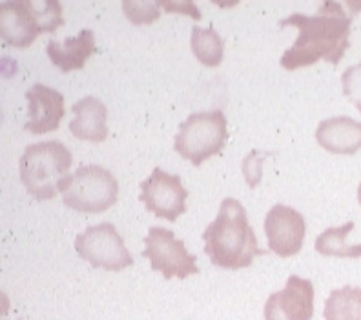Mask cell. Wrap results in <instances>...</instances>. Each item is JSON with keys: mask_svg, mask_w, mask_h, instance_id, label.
Masks as SVG:
<instances>
[{"mask_svg": "<svg viewBox=\"0 0 361 320\" xmlns=\"http://www.w3.org/2000/svg\"><path fill=\"white\" fill-rule=\"evenodd\" d=\"M353 18L354 11H345L343 4L326 0L316 15L292 13L288 18L279 20V26H295L300 31L292 48L281 55L279 64L288 71L312 66L317 60L338 66L350 46L348 37L353 31Z\"/></svg>", "mask_w": 361, "mask_h": 320, "instance_id": "cell-1", "label": "cell"}, {"mask_svg": "<svg viewBox=\"0 0 361 320\" xmlns=\"http://www.w3.org/2000/svg\"><path fill=\"white\" fill-rule=\"evenodd\" d=\"M204 253L217 268L241 269L252 266L257 255H264L256 231L248 222L247 210L238 198H225L219 213L203 233Z\"/></svg>", "mask_w": 361, "mask_h": 320, "instance_id": "cell-2", "label": "cell"}, {"mask_svg": "<svg viewBox=\"0 0 361 320\" xmlns=\"http://www.w3.org/2000/svg\"><path fill=\"white\" fill-rule=\"evenodd\" d=\"M64 24L57 0H13L0 4V37L11 48H27L40 33H55Z\"/></svg>", "mask_w": 361, "mask_h": 320, "instance_id": "cell-3", "label": "cell"}, {"mask_svg": "<svg viewBox=\"0 0 361 320\" xmlns=\"http://www.w3.org/2000/svg\"><path fill=\"white\" fill-rule=\"evenodd\" d=\"M71 151L61 141L30 144L20 157V180L37 200H49L59 193V182L70 175Z\"/></svg>", "mask_w": 361, "mask_h": 320, "instance_id": "cell-4", "label": "cell"}, {"mask_svg": "<svg viewBox=\"0 0 361 320\" xmlns=\"http://www.w3.org/2000/svg\"><path fill=\"white\" fill-rule=\"evenodd\" d=\"M62 202L80 213H102L119 197V182L108 169L95 164L80 166L59 182Z\"/></svg>", "mask_w": 361, "mask_h": 320, "instance_id": "cell-5", "label": "cell"}, {"mask_svg": "<svg viewBox=\"0 0 361 320\" xmlns=\"http://www.w3.org/2000/svg\"><path fill=\"white\" fill-rule=\"evenodd\" d=\"M228 141V122L221 110L192 113L180 122L173 148L185 160L201 166L204 160L217 155Z\"/></svg>", "mask_w": 361, "mask_h": 320, "instance_id": "cell-6", "label": "cell"}, {"mask_svg": "<svg viewBox=\"0 0 361 320\" xmlns=\"http://www.w3.org/2000/svg\"><path fill=\"white\" fill-rule=\"evenodd\" d=\"M75 251L80 259L92 264L93 268H102L108 271H121L133 264V257L126 250L123 237L111 222L90 226L84 229V233L77 235Z\"/></svg>", "mask_w": 361, "mask_h": 320, "instance_id": "cell-7", "label": "cell"}, {"mask_svg": "<svg viewBox=\"0 0 361 320\" xmlns=\"http://www.w3.org/2000/svg\"><path fill=\"white\" fill-rule=\"evenodd\" d=\"M145 251L142 257L150 259L154 271H161L166 279H186L199 273L197 259L188 253L185 242L173 235L166 228H150L145 237Z\"/></svg>", "mask_w": 361, "mask_h": 320, "instance_id": "cell-8", "label": "cell"}, {"mask_svg": "<svg viewBox=\"0 0 361 320\" xmlns=\"http://www.w3.org/2000/svg\"><path fill=\"white\" fill-rule=\"evenodd\" d=\"M188 189L183 186L179 175L166 173L161 167H154L152 175L141 182L139 200L159 219L176 222L186 211Z\"/></svg>", "mask_w": 361, "mask_h": 320, "instance_id": "cell-9", "label": "cell"}, {"mask_svg": "<svg viewBox=\"0 0 361 320\" xmlns=\"http://www.w3.org/2000/svg\"><path fill=\"white\" fill-rule=\"evenodd\" d=\"M305 219L300 211L285 204H274L264 219V233L270 251L279 257H294L305 241Z\"/></svg>", "mask_w": 361, "mask_h": 320, "instance_id": "cell-10", "label": "cell"}, {"mask_svg": "<svg viewBox=\"0 0 361 320\" xmlns=\"http://www.w3.org/2000/svg\"><path fill=\"white\" fill-rule=\"evenodd\" d=\"M314 284L309 279L290 275L281 291L264 302V320H312Z\"/></svg>", "mask_w": 361, "mask_h": 320, "instance_id": "cell-11", "label": "cell"}, {"mask_svg": "<svg viewBox=\"0 0 361 320\" xmlns=\"http://www.w3.org/2000/svg\"><path fill=\"white\" fill-rule=\"evenodd\" d=\"M27 122L24 129L35 135L55 132L64 117V97L46 84H33L26 91Z\"/></svg>", "mask_w": 361, "mask_h": 320, "instance_id": "cell-12", "label": "cell"}, {"mask_svg": "<svg viewBox=\"0 0 361 320\" xmlns=\"http://www.w3.org/2000/svg\"><path fill=\"white\" fill-rule=\"evenodd\" d=\"M316 141L336 155H354L361 149V122L350 117H332L319 122Z\"/></svg>", "mask_w": 361, "mask_h": 320, "instance_id": "cell-13", "label": "cell"}, {"mask_svg": "<svg viewBox=\"0 0 361 320\" xmlns=\"http://www.w3.org/2000/svg\"><path fill=\"white\" fill-rule=\"evenodd\" d=\"M75 119L70 122L71 135L79 141L104 142L108 139V108L95 97H84L73 104Z\"/></svg>", "mask_w": 361, "mask_h": 320, "instance_id": "cell-14", "label": "cell"}, {"mask_svg": "<svg viewBox=\"0 0 361 320\" xmlns=\"http://www.w3.org/2000/svg\"><path fill=\"white\" fill-rule=\"evenodd\" d=\"M97 51L95 35L92 30H82L77 37H68L64 42L49 40L46 46V53L57 68L64 73L82 70L86 60Z\"/></svg>", "mask_w": 361, "mask_h": 320, "instance_id": "cell-15", "label": "cell"}, {"mask_svg": "<svg viewBox=\"0 0 361 320\" xmlns=\"http://www.w3.org/2000/svg\"><path fill=\"white\" fill-rule=\"evenodd\" d=\"M325 320H361V288L343 286L332 290L323 309Z\"/></svg>", "mask_w": 361, "mask_h": 320, "instance_id": "cell-16", "label": "cell"}, {"mask_svg": "<svg viewBox=\"0 0 361 320\" xmlns=\"http://www.w3.org/2000/svg\"><path fill=\"white\" fill-rule=\"evenodd\" d=\"M354 229V222H347L338 228H329L316 238V251L325 257H343V259H360L361 244H347L348 233Z\"/></svg>", "mask_w": 361, "mask_h": 320, "instance_id": "cell-17", "label": "cell"}, {"mask_svg": "<svg viewBox=\"0 0 361 320\" xmlns=\"http://www.w3.org/2000/svg\"><path fill=\"white\" fill-rule=\"evenodd\" d=\"M190 46H192V51L199 58V62H203L204 66H219L223 62V57H225V42L219 37V33L212 27H192Z\"/></svg>", "mask_w": 361, "mask_h": 320, "instance_id": "cell-18", "label": "cell"}, {"mask_svg": "<svg viewBox=\"0 0 361 320\" xmlns=\"http://www.w3.org/2000/svg\"><path fill=\"white\" fill-rule=\"evenodd\" d=\"M123 11L133 24H152L161 17L159 4L152 0H124Z\"/></svg>", "mask_w": 361, "mask_h": 320, "instance_id": "cell-19", "label": "cell"}, {"mask_svg": "<svg viewBox=\"0 0 361 320\" xmlns=\"http://www.w3.org/2000/svg\"><path fill=\"white\" fill-rule=\"evenodd\" d=\"M341 86L343 95L356 105V110L361 113V64L347 68L341 75Z\"/></svg>", "mask_w": 361, "mask_h": 320, "instance_id": "cell-20", "label": "cell"}, {"mask_svg": "<svg viewBox=\"0 0 361 320\" xmlns=\"http://www.w3.org/2000/svg\"><path fill=\"white\" fill-rule=\"evenodd\" d=\"M159 8H164L166 11H176V13H183V15H188V17H192L194 20H199V18L203 17L201 15V11H199L197 6L194 4V2H170V0H159L157 2Z\"/></svg>", "mask_w": 361, "mask_h": 320, "instance_id": "cell-21", "label": "cell"}, {"mask_svg": "<svg viewBox=\"0 0 361 320\" xmlns=\"http://www.w3.org/2000/svg\"><path fill=\"white\" fill-rule=\"evenodd\" d=\"M357 202H360V206H361V182L360 186H357Z\"/></svg>", "mask_w": 361, "mask_h": 320, "instance_id": "cell-22", "label": "cell"}]
</instances>
